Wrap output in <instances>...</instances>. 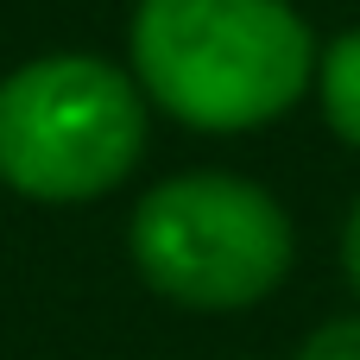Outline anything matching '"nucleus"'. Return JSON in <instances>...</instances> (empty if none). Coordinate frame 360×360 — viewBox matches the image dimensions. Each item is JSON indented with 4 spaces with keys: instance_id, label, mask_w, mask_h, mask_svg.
Returning <instances> with one entry per match:
<instances>
[{
    "instance_id": "1",
    "label": "nucleus",
    "mask_w": 360,
    "mask_h": 360,
    "mask_svg": "<svg viewBox=\"0 0 360 360\" xmlns=\"http://www.w3.org/2000/svg\"><path fill=\"white\" fill-rule=\"evenodd\" d=\"M323 38L291 0H139L127 70L139 95L190 133H253L285 120L316 82Z\"/></svg>"
},
{
    "instance_id": "2",
    "label": "nucleus",
    "mask_w": 360,
    "mask_h": 360,
    "mask_svg": "<svg viewBox=\"0 0 360 360\" xmlns=\"http://www.w3.org/2000/svg\"><path fill=\"white\" fill-rule=\"evenodd\" d=\"M152 133V101L127 63L44 51L0 76V184L44 209H82L120 190Z\"/></svg>"
},
{
    "instance_id": "3",
    "label": "nucleus",
    "mask_w": 360,
    "mask_h": 360,
    "mask_svg": "<svg viewBox=\"0 0 360 360\" xmlns=\"http://www.w3.org/2000/svg\"><path fill=\"white\" fill-rule=\"evenodd\" d=\"M127 259L152 297L196 316H240L291 278L297 228L240 171H177L133 202Z\"/></svg>"
},
{
    "instance_id": "4",
    "label": "nucleus",
    "mask_w": 360,
    "mask_h": 360,
    "mask_svg": "<svg viewBox=\"0 0 360 360\" xmlns=\"http://www.w3.org/2000/svg\"><path fill=\"white\" fill-rule=\"evenodd\" d=\"M310 95H316L329 133H335L348 152H360V25L335 32V38L316 51V82H310Z\"/></svg>"
},
{
    "instance_id": "5",
    "label": "nucleus",
    "mask_w": 360,
    "mask_h": 360,
    "mask_svg": "<svg viewBox=\"0 0 360 360\" xmlns=\"http://www.w3.org/2000/svg\"><path fill=\"white\" fill-rule=\"evenodd\" d=\"M291 360H360V316H329L316 323Z\"/></svg>"
},
{
    "instance_id": "6",
    "label": "nucleus",
    "mask_w": 360,
    "mask_h": 360,
    "mask_svg": "<svg viewBox=\"0 0 360 360\" xmlns=\"http://www.w3.org/2000/svg\"><path fill=\"white\" fill-rule=\"evenodd\" d=\"M335 253H342V278H348V291L360 297V196H354V209L342 215V240H335Z\"/></svg>"
}]
</instances>
